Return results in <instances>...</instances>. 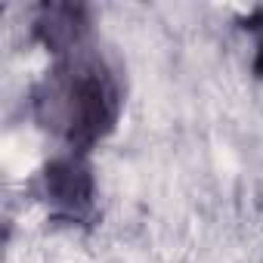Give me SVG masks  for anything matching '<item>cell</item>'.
<instances>
[{"mask_svg": "<svg viewBox=\"0 0 263 263\" xmlns=\"http://www.w3.org/2000/svg\"><path fill=\"white\" fill-rule=\"evenodd\" d=\"M257 50H260V53H257V68H260V74H263V44H260Z\"/></svg>", "mask_w": 263, "mask_h": 263, "instance_id": "1", "label": "cell"}]
</instances>
